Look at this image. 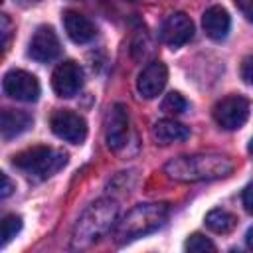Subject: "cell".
<instances>
[{
    "label": "cell",
    "mask_w": 253,
    "mask_h": 253,
    "mask_svg": "<svg viewBox=\"0 0 253 253\" xmlns=\"http://www.w3.org/2000/svg\"><path fill=\"white\" fill-rule=\"evenodd\" d=\"M164 172L178 182H210L233 172V160L223 154H186L166 162Z\"/></svg>",
    "instance_id": "6da1fadb"
},
{
    "label": "cell",
    "mask_w": 253,
    "mask_h": 253,
    "mask_svg": "<svg viewBox=\"0 0 253 253\" xmlns=\"http://www.w3.org/2000/svg\"><path fill=\"white\" fill-rule=\"evenodd\" d=\"M119 206L115 200L103 198L93 202L77 219L73 233H71V247L73 249H87L97 243L111 227L117 225Z\"/></svg>",
    "instance_id": "7a4b0ae2"
},
{
    "label": "cell",
    "mask_w": 253,
    "mask_h": 253,
    "mask_svg": "<svg viewBox=\"0 0 253 253\" xmlns=\"http://www.w3.org/2000/svg\"><path fill=\"white\" fill-rule=\"evenodd\" d=\"M166 219H168L166 204H138L121 221H117L113 233L119 243H125L140 235L156 231L158 227L164 225Z\"/></svg>",
    "instance_id": "3957f363"
},
{
    "label": "cell",
    "mask_w": 253,
    "mask_h": 253,
    "mask_svg": "<svg viewBox=\"0 0 253 253\" xmlns=\"http://www.w3.org/2000/svg\"><path fill=\"white\" fill-rule=\"evenodd\" d=\"M12 164L24 174L43 180V178L53 176L57 170H61L67 164V154L51 146L40 144V146H32V148L18 152L12 158Z\"/></svg>",
    "instance_id": "277c9868"
},
{
    "label": "cell",
    "mask_w": 253,
    "mask_h": 253,
    "mask_svg": "<svg viewBox=\"0 0 253 253\" xmlns=\"http://www.w3.org/2000/svg\"><path fill=\"white\" fill-rule=\"evenodd\" d=\"M211 115L223 130H237L249 119V101L243 95H227L213 105Z\"/></svg>",
    "instance_id": "5b68a950"
},
{
    "label": "cell",
    "mask_w": 253,
    "mask_h": 253,
    "mask_svg": "<svg viewBox=\"0 0 253 253\" xmlns=\"http://www.w3.org/2000/svg\"><path fill=\"white\" fill-rule=\"evenodd\" d=\"M49 126L55 136L71 142V144H81L87 136V123L81 115L69 111V109H59L51 115Z\"/></svg>",
    "instance_id": "8992f818"
},
{
    "label": "cell",
    "mask_w": 253,
    "mask_h": 253,
    "mask_svg": "<svg viewBox=\"0 0 253 253\" xmlns=\"http://www.w3.org/2000/svg\"><path fill=\"white\" fill-rule=\"evenodd\" d=\"M2 89L8 97L16 99V101H26L32 103L40 97V81L36 79V75L24 71V69H12L4 75L2 81Z\"/></svg>",
    "instance_id": "52a82bcc"
},
{
    "label": "cell",
    "mask_w": 253,
    "mask_h": 253,
    "mask_svg": "<svg viewBox=\"0 0 253 253\" xmlns=\"http://www.w3.org/2000/svg\"><path fill=\"white\" fill-rule=\"evenodd\" d=\"M130 134V119L128 109L123 103L113 105L109 121H107V144L113 152H121L128 144Z\"/></svg>",
    "instance_id": "ba28073f"
},
{
    "label": "cell",
    "mask_w": 253,
    "mask_h": 253,
    "mask_svg": "<svg viewBox=\"0 0 253 253\" xmlns=\"http://www.w3.org/2000/svg\"><path fill=\"white\" fill-rule=\"evenodd\" d=\"M160 38L166 45L170 47H180L184 43H188L194 38V22L188 14L184 12H174L170 14L162 28H160Z\"/></svg>",
    "instance_id": "9c48e42d"
},
{
    "label": "cell",
    "mask_w": 253,
    "mask_h": 253,
    "mask_svg": "<svg viewBox=\"0 0 253 253\" xmlns=\"http://www.w3.org/2000/svg\"><path fill=\"white\" fill-rule=\"evenodd\" d=\"M51 87L59 97H73L83 87V69L79 63L71 59L59 63L51 73Z\"/></svg>",
    "instance_id": "30bf717a"
},
{
    "label": "cell",
    "mask_w": 253,
    "mask_h": 253,
    "mask_svg": "<svg viewBox=\"0 0 253 253\" xmlns=\"http://www.w3.org/2000/svg\"><path fill=\"white\" fill-rule=\"evenodd\" d=\"M61 47H59V38L57 34L53 32L51 26H40L32 40H30V45H28V55L40 63H45V61H51L59 55Z\"/></svg>",
    "instance_id": "8fae6325"
},
{
    "label": "cell",
    "mask_w": 253,
    "mask_h": 253,
    "mask_svg": "<svg viewBox=\"0 0 253 253\" xmlns=\"http://www.w3.org/2000/svg\"><path fill=\"white\" fill-rule=\"evenodd\" d=\"M168 81V69L162 61H150L136 79V89L140 93V97L144 99H154L162 93V89L166 87Z\"/></svg>",
    "instance_id": "7c38bea8"
},
{
    "label": "cell",
    "mask_w": 253,
    "mask_h": 253,
    "mask_svg": "<svg viewBox=\"0 0 253 253\" xmlns=\"http://www.w3.org/2000/svg\"><path fill=\"white\" fill-rule=\"evenodd\" d=\"M202 26H204V32L208 38H211L213 42H221L229 34L231 20H229V14L225 12V8L210 6L202 16Z\"/></svg>",
    "instance_id": "4fadbf2b"
},
{
    "label": "cell",
    "mask_w": 253,
    "mask_h": 253,
    "mask_svg": "<svg viewBox=\"0 0 253 253\" xmlns=\"http://www.w3.org/2000/svg\"><path fill=\"white\" fill-rule=\"evenodd\" d=\"M63 26H65V32H67L69 40L75 42V43H87L97 34L95 24L87 16H83L79 12H73V10L63 14Z\"/></svg>",
    "instance_id": "5bb4252c"
},
{
    "label": "cell",
    "mask_w": 253,
    "mask_h": 253,
    "mask_svg": "<svg viewBox=\"0 0 253 253\" xmlns=\"http://www.w3.org/2000/svg\"><path fill=\"white\" fill-rule=\"evenodd\" d=\"M152 136L158 144L166 146V144H174V142H182L190 136V128L184 126L182 123H176L174 119H160L154 123L152 126Z\"/></svg>",
    "instance_id": "9a60e30c"
},
{
    "label": "cell",
    "mask_w": 253,
    "mask_h": 253,
    "mask_svg": "<svg viewBox=\"0 0 253 253\" xmlns=\"http://www.w3.org/2000/svg\"><path fill=\"white\" fill-rule=\"evenodd\" d=\"M30 125H32V117L26 111H16V109L2 111V121H0L2 138H6V140L14 138V136L22 134Z\"/></svg>",
    "instance_id": "2e32d148"
},
{
    "label": "cell",
    "mask_w": 253,
    "mask_h": 253,
    "mask_svg": "<svg viewBox=\"0 0 253 253\" xmlns=\"http://www.w3.org/2000/svg\"><path fill=\"white\" fill-rule=\"evenodd\" d=\"M206 225L213 231V233H229L233 231V227L237 225V217L227 211V210H211L208 215H206Z\"/></svg>",
    "instance_id": "e0dca14e"
},
{
    "label": "cell",
    "mask_w": 253,
    "mask_h": 253,
    "mask_svg": "<svg viewBox=\"0 0 253 253\" xmlns=\"http://www.w3.org/2000/svg\"><path fill=\"white\" fill-rule=\"evenodd\" d=\"M162 111L164 113H172V115H180V113H184L186 111V107H188V101L178 93V91H170L164 99H162Z\"/></svg>",
    "instance_id": "ac0fdd59"
},
{
    "label": "cell",
    "mask_w": 253,
    "mask_h": 253,
    "mask_svg": "<svg viewBox=\"0 0 253 253\" xmlns=\"http://www.w3.org/2000/svg\"><path fill=\"white\" fill-rule=\"evenodd\" d=\"M22 229V217L16 213H8L2 217V245H6L10 239L16 237V233Z\"/></svg>",
    "instance_id": "d6986e66"
},
{
    "label": "cell",
    "mask_w": 253,
    "mask_h": 253,
    "mask_svg": "<svg viewBox=\"0 0 253 253\" xmlns=\"http://www.w3.org/2000/svg\"><path fill=\"white\" fill-rule=\"evenodd\" d=\"M186 251H215V245L202 233H192L186 241Z\"/></svg>",
    "instance_id": "ffe728a7"
},
{
    "label": "cell",
    "mask_w": 253,
    "mask_h": 253,
    "mask_svg": "<svg viewBox=\"0 0 253 253\" xmlns=\"http://www.w3.org/2000/svg\"><path fill=\"white\" fill-rule=\"evenodd\" d=\"M0 32H2V47H4V51L8 49V45H10V36H12V24H10V18L6 16V14H2L0 16Z\"/></svg>",
    "instance_id": "44dd1931"
},
{
    "label": "cell",
    "mask_w": 253,
    "mask_h": 253,
    "mask_svg": "<svg viewBox=\"0 0 253 253\" xmlns=\"http://www.w3.org/2000/svg\"><path fill=\"white\" fill-rule=\"evenodd\" d=\"M241 79L253 87V55L245 57L243 63H241Z\"/></svg>",
    "instance_id": "7402d4cb"
},
{
    "label": "cell",
    "mask_w": 253,
    "mask_h": 253,
    "mask_svg": "<svg viewBox=\"0 0 253 253\" xmlns=\"http://www.w3.org/2000/svg\"><path fill=\"white\" fill-rule=\"evenodd\" d=\"M233 2H235L237 10H239L249 22H253V0H233Z\"/></svg>",
    "instance_id": "603a6c76"
},
{
    "label": "cell",
    "mask_w": 253,
    "mask_h": 253,
    "mask_svg": "<svg viewBox=\"0 0 253 253\" xmlns=\"http://www.w3.org/2000/svg\"><path fill=\"white\" fill-rule=\"evenodd\" d=\"M241 200H243V206H245V210H247L249 213H253V182H249V184L245 186Z\"/></svg>",
    "instance_id": "cb8c5ba5"
},
{
    "label": "cell",
    "mask_w": 253,
    "mask_h": 253,
    "mask_svg": "<svg viewBox=\"0 0 253 253\" xmlns=\"http://www.w3.org/2000/svg\"><path fill=\"white\" fill-rule=\"evenodd\" d=\"M12 190H14V184H12V180L8 178V174H2V198H8L10 194H12Z\"/></svg>",
    "instance_id": "d4e9b609"
},
{
    "label": "cell",
    "mask_w": 253,
    "mask_h": 253,
    "mask_svg": "<svg viewBox=\"0 0 253 253\" xmlns=\"http://www.w3.org/2000/svg\"><path fill=\"white\" fill-rule=\"evenodd\" d=\"M245 243H247V247H249V249H253V225L247 229V235H245Z\"/></svg>",
    "instance_id": "484cf974"
},
{
    "label": "cell",
    "mask_w": 253,
    "mask_h": 253,
    "mask_svg": "<svg viewBox=\"0 0 253 253\" xmlns=\"http://www.w3.org/2000/svg\"><path fill=\"white\" fill-rule=\"evenodd\" d=\"M247 150H249V154H251V156H253V138H251V140H249V146H247Z\"/></svg>",
    "instance_id": "4316f807"
},
{
    "label": "cell",
    "mask_w": 253,
    "mask_h": 253,
    "mask_svg": "<svg viewBox=\"0 0 253 253\" xmlns=\"http://www.w3.org/2000/svg\"><path fill=\"white\" fill-rule=\"evenodd\" d=\"M28 2H38V0H28Z\"/></svg>",
    "instance_id": "83f0119b"
}]
</instances>
